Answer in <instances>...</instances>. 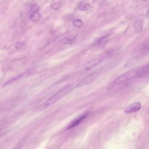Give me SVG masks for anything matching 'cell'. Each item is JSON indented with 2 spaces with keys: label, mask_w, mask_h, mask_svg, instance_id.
<instances>
[{
  "label": "cell",
  "mask_w": 149,
  "mask_h": 149,
  "mask_svg": "<svg viewBox=\"0 0 149 149\" xmlns=\"http://www.w3.org/2000/svg\"><path fill=\"white\" fill-rule=\"evenodd\" d=\"M72 89L71 86H69L61 89L42 105L38 109V110L42 111L52 105L67 95Z\"/></svg>",
  "instance_id": "obj_1"
},
{
  "label": "cell",
  "mask_w": 149,
  "mask_h": 149,
  "mask_svg": "<svg viewBox=\"0 0 149 149\" xmlns=\"http://www.w3.org/2000/svg\"><path fill=\"white\" fill-rule=\"evenodd\" d=\"M139 70L134 69L123 74L110 83L107 86V89H111L118 84L136 77Z\"/></svg>",
  "instance_id": "obj_2"
},
{
  "label": "cell",
  "mask_w": 149,
  "mask_h": 149,
  "mask_svg": "<svg viewBox=\"0 0 149 149\" xmlns=\"http://www.w3.org/2000/svg\"><path fill=\"white\" fill-rule=\"evenodd\" d=\"M98 75V73L97 72L90 74L80 81L77 84V87L78 88H80L91 83L97 78Z\"/></svg>",
  "instance_id": "obj_3"
},
{
  "label": "cell",
  "mask_w": 149,
  "mask_h": 149,
  "mask_svg": "<svg viewBox=\"0 0 149 149\" xmlns=\"http://www.w3.org/2000/svg\"><path fill=\"white\" fill-rule=\"evenodd\" d=\"M141 104L140 102H135L127 107L124 110L126 113L134 112L139 110L141 108Z\"/></svg>",
  "instance_id": "obj_4"
},
{
  "label": "cell",
  "mask_w": 149,
  "mask_h": 149,
  "mask_svg": "<svg viewBox=\"0 0 149 149\" xmlns=\"http://www.w3.org/2000/svg\"><path fill=\"white\" fill-rule=\"evenodd\" d=\"M88 113H85L78 118L72 121L67 129V130L70 129L79 125L82 121L88 116Z\"/></svg>",
  "instance_id": "obj_5"
},
{
  "label": "cell",
  "mask_w": 149,
  "mask_h": 149,
  "mask_svg": "<svg viewBox=\"0 0 149 149\" xmlns=\"http://www.w3.org/2000/svg\"><path fill=\"white\" fill-rule=\"evenodd\" d=\"M149 74V63L138 70L136 76L137 78L144 77Z\"/></svg>",
  "instance_id": "obj_6"
},
{
  "label": "cell",
  "mask_w": 149,
  "mask_h": 149,
  "mask_svg": "<svg viewBox=\"0 0 149 149\" xmlns=\"http://www.w3.org/2000/svg\"><path fill=\"white\" fill-rule=\"evenodd\" d=\"M102 58H97L92 60L88 62L85 65V68L88 70L100 64L103 60Z\"/></svg>",
  "instance_id": "obj_7"
},
{
  "label": "cell",
  "mask_w": 149,
  "mask_h": 149,
  "mask_svg": "<svg viewBox=\"0 0 149 149\" xmlns=\"http://www.w3.org/2000/svg\"><path fill=\"white\" fill-rule=\"evenodd\" d=\"M76 36L74 35H71L65 37L61 42L62 43L65 44H71L73 43L75 40Z\"/></svg>",
  "instance_id": "obj_8"
},
{
  "label": "cell",
  "mask_w": 149,
  "mask_h": 149,
  "mask_svg": "<svg viewBox=\"0 0 149 149\" xmlns=\"http://www.w3.org/2000/svg\"><path fill=\"white\" fill-rule=\"evenodd\" d=\"M143 26L142 21L141 20H138L136 21L134 24V29L135 32L138 33L140 32L142 30Z\"/></svg>",
  "instance_id": "obj_9"
},
{
  "label": "cell",
  "mask_w": 149,
  "mask_h": 149,
  "mask_svg": "<svg viewBox=\"0 0 149 149\" xmlns=\"http://www.w3.org/2000/svg\"><path fill=\"white\" fill-rule=\"evenodd\" d=\"M41 14L38 13H35L32 15L30 16L31 20L35 22L38 21L41 18Z\"/></svg>",
  "instance_id": "obj_10"
},
{
  "label": "cell",
  "mask_w": 149,
  "mask_h": 149,
  "mask_svg": "<svg viewBox=\"0 0 149 149\" xmlns=\"http://www.w3.org/2000/svg\"><path fill=\"white\" fill-rule=\"evenodd\" d=\"M136 60H137V59L135 57H133L130 59L127 62L126 64L125 67H131L134 65L136 62Z\"/></svg>",
  "instance_id": "obj_11"
},
{
  "label": "cell",
  "mask_w": 149,
  "mask_h": 149,
  "mask_svg": "<svg viewBox=\"0 0 149 149\" xmlns=\"http://www.w3.org/2000/svg\"><path fill=\"white\" fill-rule=\"evenodd\" d=\"M73 23L74 26L78 28L81 27L83 25L82 20L78 19L74 20L73 21Z\"/></svg>",
  "instance_id": "obj_12"
},
{
  "label": "cell",
  "mask_w": 149,
  "mask_h": 149,
  "mask_svg": "<svg viewBox=\"0 0 149 149\" xmlns=\"http://www.w3.org/2000/svg\"><path fill=\"white\" fill-rule=\"evenodd\" d=\"M90 8V6L88 4H83L80 5L78 6V8L81 11H86L88 10Z\"/></svg>",
  "instance_id": "obj_13"
},
{
  "label": "cell",
  "mask_w": 149,
  "mask_h": 149,
  "mask_svg": "<svg viewBox=\"0 0 149 149\" xmlns=\"http://www.w3.org/2000/svg\"><path fill=\"white\" fill-rule=\"evenodd\" d=\"M24 74H19V75L15 77V78H12L11 80L7 82V83H6L5 84V85H6L10 83H11L19 78H22L24 76Z\"/></svg>",
  "instance_id": "obj_14"
},
{
  "label": "cell",
  "mask_w": 149,
  "mask_h": 149,
  "mask_svg": "<svg viewBox=\"0 0 149 149\" xmlns=\"http://www.w3.org/2000/svg\"><path fill=\"white\" fill-rule=\"evenodd\" d=\"M39 8L38 5L36 4H33L30 6V10L33 12H35L38 11Z\"/></svg>",
  "instance_id": "obj_15"
},
{
  "label": "cell",
  "mask_w": 149,
  "mask_h": 149,
  "mask_svg": "<svg viewBox=\"0 0 149 149\" xmlns=\"http://www.w3.org/2000/svg\"><path fill=\"white\" fill-rule=\"evenodd\" d=\"M61 5V1H58L54 4L52 6V8L54 10H58L60 8Z\"/></svg>",
  "instance_id": "obj_16"
},
{
  "label": "cell",
  "mask_w": 149,
  "mask_h": 149,
  "mask_svg": "<svg viewBox=\"0 0 149 149\" xmlns=\"http://www.w3.org/2000/svg\"><path fill=\"white\" fill-rule=\"evenodd\" d=\"M24 45V43L22 42H19L16 44L15 47L17 49H20L22 48Z\"/></svg>",
  "instance_id": "obj_17"
},
{
  "label": "cell",
  "mask_w": 149,
  "mask_h": 149,
  "mask_svg": "<svg viewBox=\"0 0 149 149\" xmlns=\"http://www.w3.org/2000/svg\"><path fill=\"white\" fill-rule=\"evenodd\" d=\"M146 16L147 18H149V8L147 11Z\"/></svg>",
  "instance_id": "obj_18"
},
{
  "label": "cell",
  "mask_w": 149,
  "mask_h": 149,
  "mask_svg": "<svg viewBox=\"0 0 149 149\" xmlns=\"http://www.w3.org/2000/svg\"><path fill=\"white\" fill-rule=\"evenodd\" d=\"M140 1H147V0H140Z\"/></svg>",
  "instance_id": "obj_19"
},
{
  "label": "cell",
  "mask_w": 149,
  "mask_h": 149,
  "mask_svg": "<svg viewBox=\"0 0 149 149\" xmlns=\"http://www.w3.org/2000/svg\"><path fill=\"white\" fill-rule=\"evenodd\" d=\"M97 1H98V0H97Z\"/></svg>",
  "instance_id": "obj_20"
}]
</instances>
